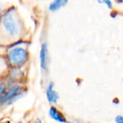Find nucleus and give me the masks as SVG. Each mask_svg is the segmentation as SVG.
<instances>
[{"label":"nucleus","instance_id":"nucleus-1","mask_svg":"<svg viewBox=\"0 0 123 123\" xmlns=\"http://www.w3.org/2000/svg\"><path fill=\"white\" fill-rule=\"evenodd\" d=\"M0 32L12 43L20 40L23 32V25L15 7H9L1 16Z\"/></svg>","mask_w":123,"mask_h":123},{"label":"nucleus","instance_id":"nucleus-2","mask_svg":"<svg viewBox=\"0 0 123 123\" xmlns=\"http://www.w3.org/2000/svg\"><path fill=\"white\" fill-rule=\"evenodd\" d=\"M29 51L22 40L11 43L8 46L5 59L10 67L20 68L29 61Z\"/></svg>","mask_w":123,"mask_h":123},{"label":"nucleus","instance_id":"nucleus-3","mask_svg":"<svg viewBox=\"0 0 123 123\" xmlns=\"http://www.w3.org/2000/svg\"><path fill=\"white\" fill-rule=\"evenodd\" d=\"M25 93L26 90H25L23 86L19 84H16L9 86L5 94L0 99V106L12 105L17 100L22 98Z\"/></svg>","mask_w":123,"mask_h":123},{"label":"nucleus","instance_id":"nucleus-4","mask_svg":"<svg viewBox=\"0 0 123 123\" xmlns=\"http://www.w3.org/2000/svg\"><path fill=\"white\" fill-rule=\"evenodd\" d=\"M8 81H7V84H9L10 82H12L11 86L16 84H19L18 82L20 81L21 79H22L23 77V72L20 69V68H12V69L9 71V73L8 74Z\"/></svg>","mask_w":123,"mask_h":123},{"label":"nucleus","instance_id":"nucleus-5","mask_svg":"<svg viewBox=\"0 0 123 123\" xmlns=\"http://www.w3.org/2000/svg\"><path fill=\"white\" fill-rule=\"evenodd\" d=\"M40 63L42 70L47 71L48 65V50L46 43H43L41 45L40 51Z\"/></svg>","mask_w":123,"mask_h":123},{"label":"nucleus","instance_id":"nucleus-6","mask_svg":"<svg viewBox=\"0 0 123 123\" xmlns=\"http://www.w3.org/2000/svg\"><path fill=\"white\" fill-rule=\"evenodd\" d=\"M46 97L48 101L52 104H56L59 99L58 94L54 90V84L53 82H50L47 86Z\"/></svg>","mask_w":123,"mask_h":123},{"label":"nucleus","instance_id":"nucleus-7","mask_svg":"<svg viewBox=\"0 0 123 123\" xmlns=\"http://www.w3.org/2000/svg\"><path fill=\"white\" fill-rule=\"evenodd\" d=\"M49 115L53 120L58 123H68L66 120V118L64 117V116L63 115V114L55 107H50L49 110Z\"/></svg>","mask_w":123,"mask_h":123},{"label":"nucleus","instance_id":"nucleus-8","mask_svg":"<svg viewBox=\"0 0 123 123\" xmlns=\"http://www.w3.org/2000/svg\"><path fill=\"white\" fill-rule=\"evenodd\" d=\"M68 3L67 0H55L52 1L49 5V10L51 12H55L61 9L62 6H64Z\"/></svg>","mask_w":123,"mask_h":123},{"label":"nucleus","instance_id":"nucleus-9","mask_svg":"<svg viewBox=\"0 0 123 123\" xmlns=\"http://www.w3.org/2000/svg\"><path fill=\"white\" fill-rule=\"evenodd\" d=\"M9 86L6 81H1L0 82V99L5 94L6 90L8 89Z\"/></svg>","mask_w":123,"mask_h":123},{"label":"nucleus","instance_id":"nucleus-10","mask_svg":"<svg viewBox=\"0 0 123 123\" xmlns=\"http://www.w3.org/2000/svg\"><path fill=\"white\" fill-rule=\"evenodd\" d=\"M99 3H105V4H107V6L109 8H112V1H109V0H105V1H99Z\"/></svg>","mask_w":123,"mask_h":123},{"label":"nucleus","instance_id":"nucleus-11","mask_svg":"<svg viewBox=\"0 0 123 123\" xmlns=\"http://www.w3.org/2000/svg\"><path fill=\"white\" fill-rule=\"evenodd\" d=\"M115 123H123V116H117L115 117Z\"/></svg>","mask_w":123,"mask_h":123},{"label":"nucleus","instance_id":"nucleus-12","mask_svg":"<svg viewBox=\"0 0 123 123\" xmlns=\"http://www.w3.org/2000/svg\"><path fill=\"white\" fill-rule=\"evenodd\" d=\"M4 11H3V9L1 8V6H0V16H1V14H3Z\"/></svg>","mask_w":123,"mask_h":123},{"label":"nucleus","instance_id":"nucleus-13","mask_svg":"<svg viewBox=\"0 0 123 123\" xmlns=\"http://www.w3.org/2000/svg\"><path fill=\"white\" fill-rule=\"evenodd\" d=\"M23 123L22 121H19V122H17V123Z\"/></svg>","mask_w":123,"mask_h":123},{"label":"nucleus","instance_id":"nucleus-14","mask_svg":"<svg viewBox=\"0 0 123 123\" xmlns=\"http://www.w3.org/2000/svg\"><path fill=\"white\" fill-rule=\"evenodd\" d=\"M1 15H2V14H1ZM0 19H1V16H0Z\"/></svg>","mask_w":123,"mask_h":123}]
</instances>
